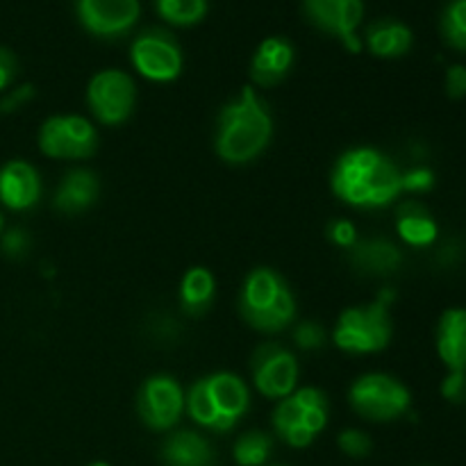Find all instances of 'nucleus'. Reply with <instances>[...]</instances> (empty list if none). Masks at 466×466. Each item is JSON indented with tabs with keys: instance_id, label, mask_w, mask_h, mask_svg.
I'll return each instance as SVG.
<instances>
[{
	"instance_id": "f257e3e1",
	"label": "nucleus",
	"mask_w": 466,
	"mask_h": 466,
	"mask_svg": "<svg viewBox=\"0 0 466 466\" xmlns=\"http://www.w3.org/2000/svg\"><path fill=\"white\" fill-rule=\"evenodd\" d=\"M400 176L390 157L373 148H355L337 159L332 171V191L337 198L360 209H378L394 203L400 187Z\"/></svg>"
},
{
	"instance_id": "f03ea898",
	"label": "nucleus",
	"mask_w": 466,
	"mask_h": 466,
	"mask_svg": "<svg viewBox=\"0 0 466 466\" xmlns=\"http://www.w3.org/2000/svg\"><path fill=\"white\" fill-rule=\"evenodd\" d=\"M271 132L273 123L267 107L255 89L246 86L239 98L228 103L218 114L214 141L218 157L230 164L250 162L267 148Z\"/></svg>"
},
{
	"instance_id": "7ed1b4c3",
	"label": "nucleus",
	"mask_w": 466,
	"mask_h": 466,
	"mask_svg": "<svg viewBox=\"0 0 466 466\" xmlns=\"http://www.w3.org/2000/svg\"><path fill=\"white\" fill-rule=\"evenodd\" d=\"M239 312L259 332H280L294 321L296 300L285 278L273 268H255L244 282Z\"/></svg>"
},
{
	"instance_id": "20e7f679",
	"label": "nucleus",
	"mask_w": 466,
	"mask_h": 466,
	"mask_svg": "<svg viewBox=\"0 0 466 466\" xmlns=\"http://www.w3.org/2000/svg\"><path fill=\"white\" fill-rule=\"evenodd\" d=\"M328 423L326 394L314 387H305L282 399L273 412V428L278 437L294 449H305L317 440Z\"/></svg>"
},
{
	"instance_id": "39448f33",
	"label": "nucleus",
	"mask_w": 466,
	"mask_h": 466,
	"mask_svg": "<svg viewBox=\"0 0 466 466\" xmlns=\"http://www.w3.org/2000/svg\"><path fill=\"white\" fill-rule=\"evenodd\" d=\"M391 332H394V326H391L390 303L385 296L371 305L349 308L341 312L335 328V344L346 353H378L387 349Z\"/></svg>"
},
{
	"instance_id": "423d86ee",
	"label": "nucleus",
	"mask_w": 466,
	"mask_h": 466,
	"mask_svg": "<svg viewBox=\"0 0 466 466\" xmlns=\"http://www.w3.org/2000/svg\"><path fill=\"white\" fill-rule=\"evenodd\" d=\"M412 396L408 387L387 373H369L350 387V405L369 421H394L410 410Z\"/></svg>"
},
{
	"instance_id": "0eeeda50",
	"label": "nucleus",
	"mask_w": 466,
	"mask_h": 466,
	"mask_svg": "<svg viewBox=\"0 0 466 466\" xmlns=\"http://www.w3.org/2000/svg\"><path fill=\"white\" fill-rule=\"evenodd\" d=\"M132 64L153 82H171L182 71V50L176 36L162 27H148L130 48Z\"/></svg>"
},
{
	"instance_id": "6e6552de",
	"label": "nucleus",
	"mask_w": 466,
	"mask_h": 466,
	"mask_svg": "<svg viewBox=\"0 0 466 466\" xmlns=\"http://www.w3.org/2000/svg\"><path fill=\"white\" fill-rule=\"evenodd\" d=\"M137 89L127 73L118 68H107L91 77L86 86V103L105 126H118L126 121L135 107Z\"/></svg>"
},
{
	"instance_id": "1a4fd4ad",
	"label": "nucleus",
	"mask_w": 466,
	"mask_h": 466,
	"mask_svg": "<svg viewBox=\"0 0 466 466\" xmlns=\"http://www.w3.org/2000/svg\"><path fill=\"white\" fill-rule=\"evenodd\" d=\"M39 146L44 155L55 159H85L94 155L98 146V135L86 118L68 114V116H50L41 126Z\"/></svg>"
},
{
	"instance_id": "9d476101",
	"label": "nucleus",
	"mask_w": 466,
	"mask_h": 466,
	"mask_svg": "<svg viewBox=\"0 0 466 466\" xmlns=\"http://www.w3.org/2000/svg\"><path fill=\"white\" fill-rule=\"evenodd\" d=\"M253 382L267 399H287L299 380V362L294 353L280 344H262L250 360Z\"/></svg>"
},
{
	"instance_id": "9b49d317",
	"label": "nucleus",
	"mask_w": 466,
	"mask_h": 466,
	"mask_svg": "<svg viewBox=\"0 0 466 466\" xmlns=\"http://www.w3.org/2000/svg\"><path fill=\"white\" fill-rule=\"evenodd\" d=\"M303 12L317 30L341 39L350 53L362 48L355 35L364 16L362 0H303Z\"/></svg>"
},
{
	"instance_id": "f8f14e48",
	"label": "nucleus",
	"mask_w": 466,
	"mask_h": 466,
	"mask_svg": "<svg viewBox=\"0 0 466 466\" xmlns=\"http://www.w3.org/2000/svg\"><path fill=\"white\" fill-rule=\"evenodd\" d=\"M77 21L100 39H118L137 25L139 0H76Z\"/></svg>"
},
{
	"instance_id": "ddd939ff",
	"label": "nucleus",
	"mask_w": 466,
	"mask_h": 466,
	"mask_svg": "<svg viewBox=\"0 0 466 466\" xmlns=\"http://www.w3.org/2000/svg\"><path fill=\"white\" fill-rule=\"evenodd\" d=\"M185 405L180 385L168 376H153L144 382L137 399L141 421L153 431H171Z\"/></svg>"
},
{
	"instance_id": "4468645a",
	"label": "nucleus",
	"mask_w": 466,
	"mask_h": 466,
	"mask_svg": "<svg viewBox=\"0 0 466 466\" xmlns=\"http://www.w3.org/2000/svg\"><path fill=\"white\" fill-rule=\"evenodd\" d=\"M208 391L218 414V432H226L248 412V387L239 376L232 373H214L205 378Z\"/></svg>"
},
{
	"instance_id": "2eb2a0df",
	"label": "nucleus",
	"mask_w": 466,
	"mask_h": 466,
	"mask_svg": "<svg viewBox=\"0 0 466 466\" xmlns=\"http://www.w3.org/2000/svg\"><path fill=\"white\" fill-rule=\"evenodd\" d=\"M350 264L358 273L369 278L394 276L403 264V253L394 241L385 237L358 239L350 246Z\"/></svg>"
},
{
	"instance_id": "dca6fc26",
	"label": "nucleus",
	"mask_w": 466,
	"mask_h": 466,
	"mask_svg": "<svg viewBox=\"0 0 466 466\" xmlns=\"http://www.w3.org/2000/svg\"><path fill=\"white\" fill-rule=\"evenodd\" d=\"M294 64V46L285 36H268L250 59V77L259 86L280 85Z\"/></svg>"
},
{
	"instance_id": "f3484780",
	"label": "nucleus",
	"mask_w": 466,
	"mask_h": 466,
	"mask_svg": "<svg viewBox=\"0 0 466 466\" xmlns=\"http://www.w3.org/2000/svg\"><path fill=\"white\" fill-rule=\"evenodd\" d=\"M435 341L444 367L466 373V308H449L441 314Z\"/></svg>"
},
{
	"instance_id": "a211bd4d",
	"label": "nucleus",
	"mask_w": 466,
	"mask_h": 466,
	"mask_svg": "<svg viewBox=\"0 0 466 466\" xmlns=\"http://www.w3.org/2000/svg\"><path fill=\"white\" fill-rule=\"evenodd\" d=\"M41 180L27 162L14 159L0 168V200L9 209H27L39 200Z\"/></svg>"
},
{
	"instance_id": "6ab92c4d",
	"label": "nucleus",
	"mask_w": 466,
	"mask_h": 466,
	"mask_svg": "<svg viewBox=\"0 0 466 466\" xmlns=\"http://www.w3.org/2000/svg\"><path fill=\"white\" fill-rule=\"evenodd\" d=\"M98 177L86 168H73L55 191V208L64 214H80L98 198Z\"/></svg>"
},
{
	"instance_id": "aec40b11",
	"label": "nucleus",
	"mask_w": 466,
	"mask_h": 466,
	"mask_svg": "<svg viewBox=\"0 0 466 466\" xmlns=\"http://www.w3.org/2000/svg\"><path fill=\"white\" fill-rule=\"evenodd\" d=\"M414 44V35L405 23L396 18H380L367 27V48L369 53L382 59L403 57L410 53Z\"/></svg>"
},
{
	"instance_id": "412c9836",
	"label": "nucleus",
	"mask_w": 466,
	"mask_h": 466,
	"mask_svg": "<svg viewBox=\"0 0 466 466\" xmlns=\"http://www.w3.org/2000/svg\"><path fill=\"white\" fill-rule=\"evenodd\" d=\"M162 460L167 466H212L214 451L198 432L180 431L167 437L162 444Z\"/></svg>"
},
{
	"instance_id": "4be33fe9",
	"label": "nucleus",
	"mask_w": 466,
	"mask_h": 466,
	"mask_svg": "<svg viewBox=\"0 0 466 466\" xmlns=\"http://www.w3.org/2000/svg\"><path fill=\"white\" fill-rule=\"evenodd\" d=\"M396 230H399L400 239L405 244L414 246V248H426L440 235V228H437L435 218L417 200H405V203L399 205V212H396Z\"/></svg>"
},
{
	"instance_id": "5701e85b",
	"label": "nucleus",
	"mask_w": 466,
	"mask_h": 466,
	"mask_svg": "<svg viewBox=\"0 0 466 466\" xmlns=\"http://www.w3.org/2000/svg\"><path fill=\"white\" fill-rule=\"evenodd\" d=\"M214 299V276L203 267L189 268L182 278L180 303L185 312L200 314L209 308Z\"/></svg>"
},
{
	"instance_id": "b1692460",
	"label": "nucleus",
	"mask_w": 466,
	"mask_h": 466,
	"mask_svg": "<svg viewBox=\"0 0 466 466\" xmlns=\"http://www.w3.org/2000/svg\"><path fill=\"white\" fill-rule=\"evenodd\" d=\"M157 14L171 25H196L208 14V0H155Z\"/></svg>"
},
{
	"instance_id": "393cba45",
	"label": "nucleus",
	"mask_w": 466,
	"mask_h": 466,
	"mask_svg": "<svg viewBox=\"0 0 466 466\" xmlns=\"http://www.w3.org/2000/svg\"><path fill=\"white\" fill-rule=\"evenodd\" d=\"M440 32L453 50L466 53V0H449L441 9Z\"/></svg>"
},
{
	"instance_id": "a878e982",
	"label": "nucleus",
	"mask_w": 466,
	"mask_h": 466,
	"mask_svg": "<svg viewBox=\"0 0 466 466\" xmlns=\"http://www.w3.org/2000/svg\"><path fill=\"white\" fill-rule=\"evenodd\" d=\"M273 441L267 432L250 431L235 444V462L239 466H264L271 455Z\"/></svg>"
},
{
	"instance_id": "bb28decb",
	"label": "nucleus",
	"mask_w": 466,
	"mask_h": 466,
	"mask_svg": "<svg viewBox=\"0 0 466 466\" xmlns=\"http://www.w3.org/2000/svg\"><path fill=\"white\" fill-rule=\"evenodd\" d=\"M185 403H187V410H189V417L194 419L198 426L218 432V414L212 403V396H209L208 391V382H205V378L203 380H196L194 385H191Z\"/></svg>"
},
{
	"instance_id": "cd10ccee",
	"label": "nucleus",
	"mask_w": 466,
	"mask_h": 466,
	"mask_svg": "<svg viewBox=\"0 0 466 466\" xmlns=\"http://www.w3.org/2000/svg\"><path fill=\"white\" fill-rule=\"evenodd\" d=\"M337 444H339V449L344 451L346 455H350V458H367L373 449L371 437L362 431H355V428H349V431L341 432V435L337 437Z\"/></svg>"
},
{
	"instance_id": "c85d7f7f",
	"label": "nucleus",
	"mask_w": 466,
	"mask_h": 466,
	"mask_svg": "<svg viewBox=\"0 0 466 466\" xmlns=\"http://www.w3.org/2000/svg\"><path fill=\"white\" fill-rule=\"evenodd\" d=\"M400 187L403 191H410V194H426L435 187V173L426 167L410 168L408 173L400 176Z\"/></svg>"
},
{
	"instance_id": "c756f323",
	"label": "nucleus",
	"mask_w": 466,
	"mask_h": 466,
	"mask_svg": "<svg viewBox=\"0 0 466 466\" xmlns=\"http://www.w3.org/2000/svg\"><path fill=\"white\" fill-rule=\"evenodd\" d=\"M294 341L305 350H317L326 344V330L317 321H305L296 326Z\"/></svg>"
},
{
	"instance_id": "7c9ffc66",
	"label": "nucleus",
	"mask_w": 466,
	"mask_h": 466,
	"mask_svg": "<svg viewBox=\"0 0 466 466\" xmlns=\"http://www.w3.org/2000/svg\"><path fill=\"white\" fill-rule=\"evenodd\" d=\"M27 248H30V237H27V232L21 230V228H14V230H9L7 235H3V239H0V250L12 259L23 258V255L27 253Z\"/></svg>"
},
{
	"instance_id": "2f4dec72",
	"label": "nucleus",
	"mask_w": 466,
	"mask_h": 466,
	"mask_svg": "<svg viewBox=\"0 0 466 466\" xmlns=\"http://www.w3.org/2000/svg\"><path fill=\"white\" fill-rule=\"evenodd\" d=\"M444 86H446V94H449V98H453V100L466 98V66L464 64H453V66H449V71H446Z\"/></svg>"
},
{
	"instance_id": "473e14b6",
	"label": "nucleus",
	"mask_w": 466,
	"mask_h": 466,
	"mask_svg": "<svg viewBox=\"0 0 466 466\" xmlns=\"http://www.w3.org/2000/svg\"><path fill=\"white\" fill-rule=\"evenodd\" d=\"M441 396L451 403H462L466 399V373L449 371V376L441 382Z\"/></svg>"
},
{
	"instance_id": "72a5a7b5",
	"label": "nucleus",
	"mask_w": 466,
	"mask_h": 466,
	"mask_svg": "<svg viewBox=\"0 0 466 466\" xmlns=\"http://www.w3.org/2000/svg\"><path fill=\"white\" fill-rule=\"evenodd\" d=\"M328 237L332 244L341 246V248H350L358 241V230L350 221H332L328 226Z\"/></svg>"
},
{
	"instance_id": "f704fd0d",
	"label": "nucleus",
	"mask_w": 466,
	"mask_h": 466,
	"mask_svg": "<svg viewBox=\"0 0 466 466\" xmlns=\"http://www.w3.org/2000/svg\"><path fill=\"white\" fill-rule=\"evenodd\" d=\"M32 96H35V86H30V85L18 86V89H14L12 94H9L7 98L0 103V112H14V109L23 107V105H25Z\"/></svg>"
},
{
	"instance_id": "c9c22d12",
	"label": "nucleus",
	"mask_w": 466,
	"mask_h": 466,
	"mask_svg": "<svg viewBox=\"0 0 466 466\" xmlns=\"http://www.w3.org/2000/svg\"><path fill=\"white\" fill-rule=\"evenodd\" d=\"M14 76H16V57L7 48H0V89H5Z\"/></svg>"
},
{
	"instance_id": "e433bc0d",
	"label": "nucleus",
	"mask_w": 466,
	"mask_h": 466,
	"mask_svg": "<svg viewBox=\"0 0 466 466\" xmlns=\"http://www.w3.org/2000/svg\"><path fill=\"white\" fill-rule=\"evenodd\" d=\"M89 466H109V464H105V462H94V464H89Z\"/></svg>"
},
{
	"instance_id": "4c0bfd02",
	"label": "nucleus",
	"mask_w": 466,
	"mask_h": 466,
	"mask_svg": "<svg viewBox=\"0 0 466 466\" xmlns=\"http://www.w3.org/2000/svg\"><path fill=\"white\" fill-rule=\"evenodd\" d=\"M0 230H3V217H0Z\"/></svg>"
},
{
	"instance_id": "58836bf2",
	"label": "nucleus",
	"mask_w": 466,
	"mask_h": 466,
	"mask_svg": "<svg viewBox=\"0 0 466 466\" xmlns=\"http://www.w3.org/2000/svg\"><path fill=\"white\" fill-rule=\"evenodd\" d=\"M276 466H278V464H276Z\"/></svg>"
}]
</instances>
